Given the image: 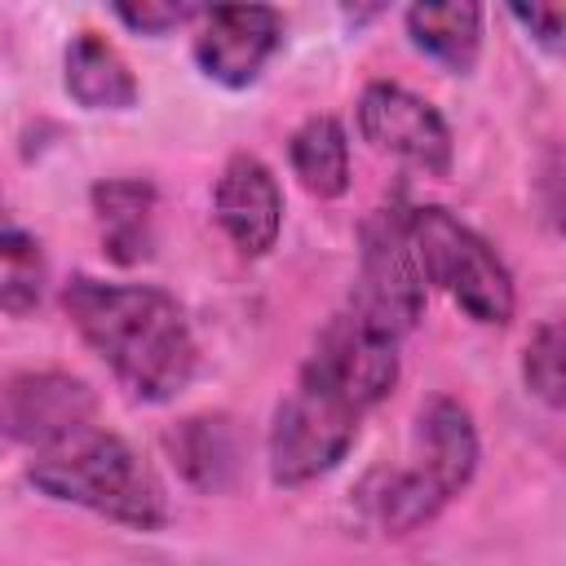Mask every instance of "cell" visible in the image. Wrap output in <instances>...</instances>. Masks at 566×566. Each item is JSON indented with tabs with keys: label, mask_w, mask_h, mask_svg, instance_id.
Wrapping results in <instances>:
<instances>
[{
	"label": "cell",
	"mask_w": 566,
	"mask_h": 566,
	"mask_svg": "<svg viewBox=\"0 0 566 566\" xmlns=\"http://www.w3.org/2000/svg\"><path fill=\"white\" fill-rule=\"evenodd\" d=\"M97 424V394L71 371H18L0 385V433L18 447L49 451Z\"/></svg>",
	"instance_id": "obj_7"
},
{
	"label": "cell",
	"mask_w": 566,
	"mask_h": 566,
	"mask_svg": "<svg viewBox=\"0 0 566 566\" xmlns=\"http://www.w3.org/2000/svg\"><path fill=\"white\" fill-rule=\"evenodd\" d=\"M509 13H513V18L535 35V44H544L548 53H557V49H562V22H566V18H562V9H557V4H531V9L513 4Z\"/></svg>",
	"instance_id": "obj_19"
},
{
	"label": "cell",
	"mask_w": 566,
	"mask_h": 566,
	"mask_svg": "<svg viewBox=\"0 0 566 566\" xmlns=\"http://www.w3.org/2000/svg\"><path fill=\"white\" fill-rule=\"evenodd\" d=\"M115 18L137 31V35H168L181 22L199 18V4H164V0H142V4H115Z\"/></svg>",
	"instance_id": "obj_18"
},
{
	"label": "cell",
	"mask_w": 566,
	"mask_h": 566,
	"mask_svg": "<svg viewBox=\"0 0 566 566\" xmlns=\"http://www.w3.org/2000/svg\"><path fill=\"white\" fill-rule=\"evenodd\" d=\"M358 133L363 142H371L380 155H394L398 164L429 172V177H447L451 172V128L438 115L433 102H424L420 93L389 84V80H371L358 93Z\"/></svg>",
	"instance_id": "obj_8"
},
{
	"label": "cell",
	"mask_w": 566,
	"mask_h": 566,
	"mask_svg": "<svg viewBox=\"0 0 566 566\" xmlns=\"http://www.w3.org/2000/svg\"><path fill=\"white\" fill-rule=\"evenodd\" d=\"M62 84L75 106L84 111H128L137 102V75L124 62V53L97 35V31H75L66 53H62Z\"/></svg>",
	"instance_id": "obj_13"
},
{
	"label": "cell",
	"mask_w": 566,
	"mask_h": 566,
	"mask_svg": "<svg viewBox=\"0 0 566 566\" xmlns=\"http://www.w3.org/2000/svg\"><path fill=\"white\" fill-rule=\"evenodd\" d=\"M407 230L424 287L447 292L451 305L482 327H504L513 318L517 310L513 279L478 230H469L447 208H424V203L407 208Z\"/></svg>",
	"instance_id": "obj_5"
},
{
	"label": "cell",
	"mask_w": 566,
	"mask_h": 566,
	"mask_svg": "<svg viewBox=\"0 0 566 566\" xmlns=\"http://www.w3.org/2000/svg\"><path fill=\"white\" fill-rule=\"evenodd\" d=\"M407 208L411 203H380L363 221V252H358V279L345 301L354 318L367 327L402 340L420 318H424V274L416 265L411 230H407Z\"/></svg>",
	"instance_id": "obj_6"
},
{
	"label": "cell",
	"mask_w": 566,
	"mask_h": 566,
	"mask_svg": "<svg viewBox=\"0 0 566 566\" xmlns=\"http://www.w3.org/2000/svg\"><path fill=\"white\" fill-rule=\"evenodd\" d=\"M44 283H49V265L40 239L0 199V310L13 318L35 314L44 301Z\"/></svg>",
	"instance_id": "obj_16"
},
{
	"label": "cell",
	"mask_w": 566,
	"mask_h": 566,
	"mask_svg": "<svg viewBox=\"0 0 566 566\" xmlns=\"http://www.w3.org/2000/svg\"><path fill=\"white\" fill-rule=\"evenodd\" d=\"M62 310L80 340L142 402L177 398L199 371L190 318L164 287L75 274L62 287Z\"/></svg>",
	"instance_id": "obj_1"
},
{
	"label": "cell",
	"mask_w": 566,
	"mask_h": 566,
	"mask_svg": "<svg viewBox=\"0 0 566 566\" xmlns=\"http://www.w3.org/2000/svg\"><path fill=\"white\" fill-rule=\"evenodd\" d=\"M88 199L102 230V252L115 265H142L155 252V186L146 177H106Z\"/></svg>",
	"instance_id": "obj_12"
},
{
	"label": "cell",
	"mask_w": 566,
	"mask_h": 566,
	"mask_svg": "<svg viewBox=\"0 0 566 566\" xmlns=\"http://www.w3.org/2000/svg\"><path fill=\"white\" fill-rule=\"evenodd\" d=\"M27 482L62 504H80L106 522L133 531H159L168 522V495L159 473L137 455V447L111 429H84L49 451H35Z\"/></svg>",
	"instance_id": "obj_3"
},
{
	"label": "cell",
	"mask_w": 566,
	"mask_h": 566,
	"mask_svg": "<svg viewBox=\"0 0 566 566\" xmlns=\"http://www.w3.org/2000/svg\"><path fill=\"white\" fill-rule=\"evenodd\" d=\"M407 35L438 66L469 75L482 53V9L478 4H411Z\"/></svg>",
	"instance_id": "obj_14"
},
{
	"label": "cell",
	"mask_w": 566,
	"mask_h": 566,
	"mask_svg": "<svg viewBox=\"0 0 566 566\" xmlns=\"http://www.w3.org/2000/svg\"><path fill=\"white\" fill-rule=\"evenodd\" d=\"M172 469L203 495H221L239 482L243 469V433L226 411H199L168 429L164 438Z\"/></svg>",
	"instance_id": "obj_11"
},
{
	"label": "cell",
	"mask_w": 566,
	"mask_h": 566,
	"mask_svg": "<svg viewBox=\"0 0 566 566\" xmlns=\"http://www.w3.org/2000/svg\"><path fill=\"white\" fill-rule=\"evenodd\" d=\"M283 44V13L270 4H212L195 18V66L226 88H248L261 80L265 62Z\"/></svg>",
	"instance_id": "obj_9"
},
{
	"label": "cell",
	"mask_w": 566,
	"mask_h": 566,
	"mask_svg": "<svg viewBox=\"0 0 566 566\" xmlns=\"http://www.w3.org/2000/svg\"><path fill=\"white\" fill-rule=\"evenodd\" d=\"M292 177L314 199H340L349 190V137L336 115H310L287 137Z\"/></svg>",
	"instance_id": "obj_15"
},
{
	"label": "cell",
	"mask_w": 566,
	"mask_h": 566,
	"mask_svg": "<svg viewBox=\"0 0 566 566\" xmlns=\"http://www.w3.org/2000/svg\"><path fill=\"white\" fill-rule=\"evenodd\" d=\"M522 380H526V389L544 402V407H562V323L557 318H548V323H539L535 332H531V340H526V354H522Z\"/></svg>",
	"instance_id": "obj_17"
},
{
	"label": "cell",
	"mask_w": 566,
	"mask_h": 566,
	"mask_svg": "<svg viewBox=\"0 0 566 566\" xmlns=\"http://www.w3.org/2000/svg\"><path fill=\"white\" fill-rule=\"evenodd\" d=\"M212 217L239 256H265L283 230V190L270 164L256 155H230L212 190Z\"/></svg>",
	"instance_id": "obj_10"
},
{
	"label": "cell",
	"mask_w": 566,
	"mask_h": 566,
	"mask_svg": "<svg viewBox=\"0 0 566 566\" xmlns=\"http://www.w3.org/2000/svg\"><path fill=\"white\" fill-rule=\"evenodd\" d=\"M478 473V429L469 407L433 394L416 411L411 464L376 469L358 486V504L380 535H411L433 522Z\"/></svg>",
	"instance_id": "obj_2"
},
{
	"label": "cell",
	"mask_w": 566,
	"mask_h": 566,
	"mask_svg": "<svg viewBox=\"0 0 566 566\" xmlns=\"http://www.w3.org/2000/svg\"><path fill=\"white\" fill-rule=\"evenodd\" d=\"M367 407L314 358L301 363L296 385L274 407L265 460L274 486H305L327 478L354 447Z\"/></svg>",
	"instance_id": "obj_4"
}]
</instances>
